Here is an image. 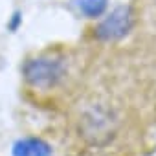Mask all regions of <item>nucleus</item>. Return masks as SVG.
<instances>
[{"label": "nucleus", "mask_w": 156, "mask_h": 156, "mask_svg": "<svg viewBox=\"0 0 156 156\" xmlns=\"http://www.w3.org/2000/svg\"><path fill=\"white\" fill-rule=\"evenodd\" d=\"M68 66L61 55L42 53L31 57L22 66V75L26 85L35 92H48L55 90L66 79Z\"/></svg>", "instance_id": "f257e3e1"}, {"label": "nucleus", "mask_w": 156, "mask_h": 156, "mask_svg": "<svg viewBox=\"0 0 156 156\" xmlns=\"http://www.w3.org/2000/svg\"><path fill=\"white\" fill-rule=\"evenodd\" d=\"M108 6V0H81L79 2V9L85 17L88 19H98L105 13Z\"/></svg>", "instance_id": "20e7f679"}, {"label": "nucleus", "mask_w": 156, "mask_h": 156, "mask_svg": "<svg viewBox=\"0 0 156 156\" xmlns=\"http://www.w3.org/2000/svg\"><path fill=\"white\" fill-rule=\"evenodd\" d=\"M134 26V13L129 6H118L96 28V37L103 42L123 39Z\"/></svg>", "instance_id": "f03ea898"}, {"label": "nucleus", "mask_w": 156, "mask_h": 156, "mask_svg": "<svg viewBox=\"0 0 156 156\" xmlns=\"http://www.w3.org/2000/svg\"><path fill=\"white\" fill-rule=\"evenodd\" d=\"M13 156H51V147L41 138H24L15 143Z\"/></svg>", "instance_id": "7ed1b4c3"}]
</instances>
